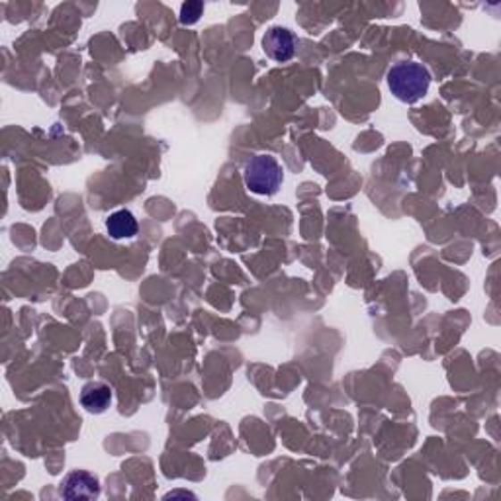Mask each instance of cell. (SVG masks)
I'll return each mask as SVG.
<instances>
[{"label": "cell", "instance_id": "cell-1", "mask_svg": "<svg viewBox=\"0 0 501 501\" xmlns=\"http://www.w3.org/2000/svg\"><path fill=\"white\" fill-rule=\"evenodd\" d=\"M388 87L392 95L405 102V104H415L429 92L431 87V73L415 61H400L390 71H388Z\"/></svg>", "mask_w": 501, "mask_h": 501}, {"label": "cell", "instance_id": "cell-2", "mask_svg": "<svg viewBox=\"0 0 501 501\" xmlns=\"http://www.w3.org/2000/svg\"><path fill=\"white\" fill-rule=\"evenodd\" d=\"M243 179L249 192L259 196H274L282 187L284 171L272 155H255L245 163Z\"/></svg>", "mask_w": 501, "mask_h": 501}, {"label": "cell", "instance_id": "cell-3", "mask_svg": "<svg viewBox=\"0 0 501 501\" xmlns=\"http://www.w3.org/2000/svg\"><path fill=\"white\" fill-rule=\"evenodd\" d=\"M296 46H298V39H296L294 32L288 28L272 26L267 29V34L263 36L264 54L272 61H276V63L290 61L296 54Z\"/></svg>", "mask_w": 501, "mask_h": 501}, {"label": "cell", "instance_id": "cell-4", "mask_svg": "<svg viewBox=\"0 0 501 501\" xmlns=\"http://www.w3.org/2000/svg\"><path fill=\"white\" fill-rule=\"evenodd\" d=\"M59 494L65 499H98L100 482L95 474L87 472V470H73L61 482Z\"/></svg>", "mask_w": 501, "mask_h": 501}, {"label": "cell", "instance_id": "cell-5", "mask_svg": "<svg viewBox=\"0 0 501 501\" xmlns=\"http://www.w3.org/2000/svg\"><path fill=\"white\" fill-rule=\"evenodd\" d=\"M80 405L85 407L88 413L100 415L108 412L112 405V388L104 382H88L80 390Z\"/></svg>", "mask_w": 501, "mask_h": 501}, {"label": "cell", "instance_id": "cell-6", "mask_svg": "<svg viewBox=\"0 0 501 501\" xmlns=\"http://www.w3.org/2000/svg\"><path fill=\"white\" fill-rule=\"evenodd\" d=\"M106 230L110 233V238L116 239V241L131 239L138 235L139 223H138L134 213H131L129 210H118V212L110 213V216H108Z\"/></svg>", "mask_w": 501, "mask_h": 501}, {"label": "cell", "instance_id": "cell-7", "mask_svg": "<svg viewBox=\"0 0 501 501\" xmlns=\"http://www.w3.org/2000/svg\"><path fill=\"white\" fill-rule=\"evenodd\" d=\"M202 13H204V3H200V0H188V3H184L180 8V22L184 26L196 24Z\"/></svg>", "mask_w": 501, "mask_h": 501}]
</instances>
